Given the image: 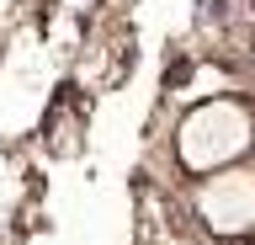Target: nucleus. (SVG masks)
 Wrapping results in <instances>:
<instances>
[{
	"label": "nucleus",
	"mask_w": 255,
	"mask_h": 245,
	"mask_svg": "<svg viewBox=\"0 0 255 245\" xmlns=\"http://www.w3.org/2000/svg\"><path fill=\"white\" fill-rule=\"evenodd\" d=\"M255 155V107L234 91L197 96L170 128V160L186 181Z\"/></svg>",
	"instance_id": "nucleus-1"
},
{
	"label": "nucleus",
	"mask_w": 255,
	"mask_h": 245,
	"mask_svg": "<svg viewBox=\"0 0 255 245\" xmlns=\"http://www.w3.org/2000/svg\"><path fill=\"white\" fill-rule=\"evenodd\" d=\"M186 208L213 240H250L255 235V155L223 171H207L186 187Z\"/></svg>",
	"instance_id": "nucleus-2"
}]
</instances>
